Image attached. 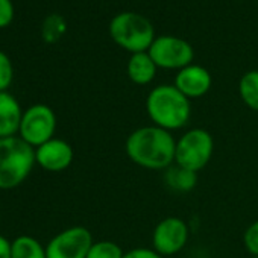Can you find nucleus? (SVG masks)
Instances as JSON below:
<instances>
[{
    "instance_id": "obj_1",
    "label": "nucleus",
    "mask_w": 258,
    "mask_h": 258,
    "mask_svg": "<svg viewBox=\"0 0 258 258\" xmlns=\"http://www.w3.org/2000/svg\"><path fill=\"white\" fill-rule=\"evenodd\" d=\"M124 149L134 164L148 170H166L175 164L176 140L166 129L149 124L129 134Z\"/></svg>"
},
{
    "instance_id": "obj_2",
    "label": "nucleus",
    "mask_w": 258,
    "mask_h": 258,
    "mask_svg": "<svg viewBox=\"0 0 258 258\" xmlns=\"http://www.w3.org/2000/svg\"><path fill=\"white\" fill-rule=\"evenodd\" d=\"M146 111L152 123L166 131H178L187 126L191 117L190 99L175 85H158L146 99Z\"/></svg>"
},
{
    "instance_id": "obj_3",
    "label": "nucleus",
    "mask_w": 258,
    "mask_h": 258,
    "mask_svg": "<svg viewBox=\"0 0 258 258\" xmlns=\"http://www.w3.org/2000/svg\"><path fill=\"white\" fill-rule=\"evenodd\" d=\"M35 164V149L19 136L0 139V190L22 185Z\"/></svg>"
},
{
    "instance_id": "obj_4",
    "label": "nucleus",
    "mask_w": 258,
    "mask_h": 258,
    "mask_svg": "<svg viewBox=\"0 0 258 258\" xmlns=\"http://www.w3.org/2000/svg\"><path fill=\"white\" fill-rule=\"evenodd\" d=\"M111 38L131 53L148 52L154 43V26L151 22L136 13H121L111 20Z\"/></svg>"
},
{
    "instance_id": "obj_5",
    "label": "nucleus",
    "mask_w": 258,
    "mask_h": 258,
    "mask_svg": "<svg viewBox=\"0 0 258 258\" xmlns=\"http://www.w3.org/2000/svg\"><path fill=\"white\" fill-rule=\"evenodd\" d=\"M213 152V136L207 129L195 127L181 136L179 140H176L175 163L198 173L210 163Z\"/></svg>"
},
{
    "instance_id": "obj_6",
    "label": "nucleus",
    "mask_w": 258,
    "mask_h": 258,
    "mask_svg": "<svg viewBox=\"0 0 258 258\" xmlns=\"http://www.w3.org/2000/svg\"><path fill=\"white\" fill-rule=\"evenodd\" d=\"M56 131V115L47 105L37 103L23 111L19 137L34 149L52 140Z\"/></svg>"
},
{
    "instance_id": "obj_7",
    "label": "nucleus",
    "mask_w": 258,
    "mask_h": 258,
    "mask_svg": "<svg viewBox=\"0 0 258 258\" xmlns=\"http://www.w3.org/2000/svg\"><path fill=\"white\" fill-rule=\"evenodd\" d=\"M94 240L85 226H72L58 232L46 246L47 258H87Z\"/></svg>"
},
{
    "instance_id": "obj_8",
    "label": "nucleus",
    "mask_w": 258,
    "mask_h": 258,
    "mask_svg": "<svg viewBox=\"0 0 258 258\" xmlns=\"http://www.w3.org/2000/svg\"><path fill=\"white\" fill-rule=\"evenodd\" d=\"M148 53L160 69H184L191 64L193 47L182 38L163 35L155 38Z\"/></svg>"
},
{
    "instance_id": "obj_9",
    "label": "nucleus",
    "mask_w": 258,
    "mask_h": 258,
    "mask_svg": "<svg viewBox=\"0 0 258 258\" xmlns=\"http://www.w3.org/2000/svg\"><path fill=\"white\" fill-rule=\"evenodd\" d=\"M188 241V226L181 217H166L160 220L152 232V249L163 256L181 252Z\"/></svg>"
},
{
    "instance_id": "obj_10",
    "label": "nucleus",
    "mask_w": 258,
    "mask_h": 258,
    "mask_svg": "<svg viewBox=\"0 0 258 258\" xmlns=\"http://www.w3.org/2000/svg\"><path fill=\"white\" fill-rule=\"evenodd\" d=\"M73 148L61 139H52L35 148L37 164L47 172H62L73 163Z\"/></svg>"
},
{
    "instance_id": "obj_11",
    "label": "nucleus",
    "mask_w": 258,
    "mask_h": 258,
    "mask_svg": "<svg viewBox=\"0 0 258 258\" xmlns=\"http://www.w3.org/2000/svg\"><path fill=\"white\" fill-rule=\"evenodd\" d=\"M211 75L202 66L190 64L181 69L175 78V87L188 99L205 96L211 88Z\"/></svg>"
},
{
    "instance_id": "obj_12",
    "label": "nucleus",
    "mask_w": 258,
    "mask_h": 258,
    "mask_svg": "<svg viewBox=\"0 0 258 258\" xmlns=\"http://www.w3.org/2000/svg\"><path fill=\"white\" fill-rule=\"evenodd\" d=\"M23 109L8 91H0V139L16 137L20 131Z\"/></svg>"
},
{
    "instance_id": "obj_13",
    "label": "nucleus",
    "mask_w": 258,
    "mask_h": 258,
    "mask_svg": "<svg viewBox=\"0 0 258 258\" xmlns=\"http://www.w3.org/2000/svg\"><path fill=\"white\" fill-rule=\"evenodd\" d=\"M157 64L148 52L133 53L127 61V76L137 85H148L157 75Z\"/></svg>"
},
{
    "instance_id": "obj_14",
    "label": "nucleus",
    "mask_w": 258,
    "mask_h": 258,
    "mask_svg": "<svg viewBox=\"0 0 258 258\" xmlns=\"http://www.w3.org/2000/svg\"><path fill=\"white\" fill-rule=\"evenodd\" d=\"M164 184L176 193H188L198 184V173L175 163L164 170Z\"/></svg>"
},
{
    "instance_id": "obj_15",
    "label": "nucleus",
    "mask_w": 258,
    "mask_h": 258,
    "mask_svg": "<svg viewBox=\"0 0 258 258\" xmlns=\"http://www.w3.org/2000/svg\"><path fill=\"white\" fill-rule=\"evenodd\" d=\"M11 258H47L46 247L31 235H20L11 241Z\"/></svg>"
},
{
    "instance_id": "obj_16",
    "label": "nucleus",
    "mask_w": 258,
    "mask_h": 258,
    "mask_svg": "<svg viewBox=\"0 0 258 258\" xmlns=\"http://www.w3.org/2000/svg\"><path fill=\"white\" fill-rule=\"evenodd\" d=\"M238 93L246 106L258 111V70L247 72L238 82Z\"/></svg>"
},
{
    "instance_id": "obj_17",
    "label": "nucleus",
    "mask_w": 258,
    "mask_h": 258,
    "mask_svg": "<svg viewBox=\"0 0 258 258\" xmlns=\"http://www.w3.org/2000/svg\"><path fill=\"white\" fill-rule=\"evenodd\" d=\"M124 252L115 241L111 240H99L94 241L90 247L87 258H123Z\"/></svg>"
},
{
    "instance_id": "obj_18",
    "label": "nucleus",
    "mask_w": 258,
    "mask_h": 258,
    "mask_svg": "<svg viewBox=\"0 0 258 258\" xmlns=\"http://www.w3.org/2000/svg\"><path fill=\"white\" fill-rule=\"evenodd\" d=\"M66 32V22L61 16L52 14L49 16L44 23H43V38L47 43H55L58 41L62 34Z\"/></svg>"
},
{
    "instance_id": "obj_19",
    "label": "nucleus",
    "mask_w": 258,
    "mask_h": 258,
    "mask_svg": "<svg viewBox=\"0 0 258 258\" xmlns=\"http://www.w3.org/2000/svg\"><path fill=\"white\" fill-rule=\"evenodd\" d=\"M13 76H14V70H13L11 59L5 52L0 50V91L8 90V87L13 82Z\"/></svg>"
},
{
    "instance_id": "obj_20",
    "label": "nucleus",
    "mask_w": 258,
    "mask_h": 258,
    "mask_svg": "<svg viewBox=\"0 0 258 258\" xmlns=\"http://www.w3.org/2000/svg\"><path fill=\"white\" fill-rule=\"evenodd\" d=\"M243 244L250 255H253V256L258 255V220L250 223L247 226V229L244 231Z\"/></svg>"
},
{
    "instance_id": "obj_21",
    "label": "nucleus",
    "mask_w": 258,
    "mask_h": 258,
    "mask_svg": "<svg viewBox=\"0 0 258 258\" xmlns=\"http://www.w3.org/2000/svg\"><path fill=\"white\" fill-rule=\"evenodd\" d=\"M14 7L11 0H0V28H5L13 22Z\"/></svg>"
},
{
    "instance_id": "obj_22",
    "label": "nucleus",
    "mask_w": 258,
    "mask_h": 258,
    "mask_svg": "<svg viewBox=\"0 0 258 258\" xmlns=\"http://www.w3.org/2000/svg\"><path fill=\"white\" fill-rule=\"evenodd\" d=\"M123 258H166L163 255H160L155 249H149V247H136L124 252Z\"/></svg>"
},
{
    "instance_id": "obj_23",
    "label": "nucleus",
    "mask_w": 258,
    "mask_h": 258,
    "mask_svg": "<svg viewBox=\"0 0 258 258\" xmlns=\"http://www.w3.org/2000/svg\"><path fill=\"white\" fill-rule=\"evenodd\" d=\"M0 258H11V241L0 235Z\"/></svg>"
},
{
    "instance_id": "obj_24",
    "label": "nucleus",
    "mask_w": 258,
    "mask_h": 258,
    "mask_svg": "<svg viewBox=\"0 0 258 258\" xmlns=\"http://www.w3.org/2000/svg\"><path fill=\"white\" fill-rule=\"evenodd\" d=\"M0 222H2V214H0Z\"/></svg>"
},
{
    "instance_id": "obj_25",
    "label": "nucleus",
    "mask_w": 258,
    "mask_h": 258,
    "mask_svg": "<svg viewBox=\"0 0 258 258\" xmlns=\"http://www.w3.org/2000/svg\"><path fill=\"white\" fill-rule=\"evenodd\" d=\"M253 258H258V255H256V256H253Z\"/></svg>"
}]
</instances>
